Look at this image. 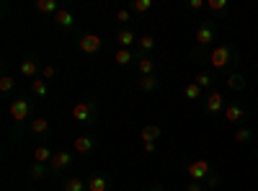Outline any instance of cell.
I'll use <instances>...</instances> for the list:
<instances>
[{
  "label": "cell",
  "instance_id": "cell-11",
  "mask_svg": "<svg viewBox=\"0 0 258 191\" xmlns=\"http://www.w3.org/2000/svg\"><path fill=\"white\" fill-rule=\"evenodd\" d=\"M36 73H41V65H39L36 57H24V59H21V75L36 80Z\"/></svg>",
  "mask_w": 258,
  "mask_h": 191
},
{
  "label": "cell",
  "instance_id": "cell-9",
  "mask_svg": "<svg viewBox=\"0 0 258 191\" xmlns=\"http://www.w3.org/2000/svg\"><path fill=\"white\" fill-rule=\"evenodd\" d=\"M70 165H73V153H68V150H57L52 163H49L52 173H62V171H68Z\"/></svg>",
  "mask_w": 258,
  "mask_h": 191
},
{
  "label": "cell",
  "instance_id": "cell-15",
  "mask_svg": "<svg viewBox=\"0 0 258 191\" xmlns=\"http://www.w3.org/2000/svg\"><path fill=\"white\" fill-rule=\"evenodd\" d=\"M160 135H163L160 124H145L142 130H140V140H142V142H158Z\"/></svg>",
  "mask_w": 258,
  "mask_h": 191
},
{
  "label": "cell",
  "instance_id": "cell-20",
  "mask_svg": "<svg viewBox=\"0 0 258 191\" xmlns=\"http://www.w3.org/2000/svg\"><path fill=\"white\" fill-rule=\"evenodd\" d=\"M31 93H34L36 98H47V96H49V86H47V80H41V78L31 80Z\"/></svg>",
  "mask_w": 258,
  "mask_h": 191
},
{
  "label": "cell",
  "instance_id": "cell-21",
  "mask_svg": "<svg viewBox=\"0 0 258 191\" xmlns=\"http://www.w3.org/2000/svg\"><path fill=\"white\" fill-rule=\"evenodd\" d=\"M62 191H88V181H83V178H68L62 183Z\"/></svg>",
  "mask_w": 258,
  "mask_h": 191
},
{
  "label": "cell",
  "instance_id": "cell-25",
  "mask_svg": "<svg viewBox=\"0 0 258 191\" xmlns=\"http://www.w3.org/2000/svg\"><path fill=\"white\" fill-rule=\"evenodd\" d=\"M109 188V176H93L88 181V191H106Z\"/></svg>",
  "mask_w": 258,
  "mask_h": 191
},
{
  "label": "cell",
  "instance_id": "cell-27",
  "mask_svg": "<svg viewBox=\"0 0 258 191\" xmlns=\"http://www.w3.org/2000/svg\"><path fill=\"white\" fill-rule=\"evenodd\" d=\"M137 47H140V52H153L155 49V39L150 36V34H142L137 39Z\"/></svg>",
  "mask_w": 258,
  "mask_h": 191
},
{
  "label": "cell",
  "instance_id": "cell-31",
  "mask_svg": "<svg viewBox=\"0 0 258 191\" xmlns=\"http://www.w3.org/2000/svg\"><path fill=\"white\" fill-rule=\"evenodd\" d=\"M253 140V132L248 130V126H240L238 132H235V142H240V145H245V142H250Z\"/></svg>",
  "mask_w": 258,
  "mask_h": 191
},
{
  "label": "cell",
  "instance_id": "cell-3",
  "mask_svg": "<svg viewBox=\"0 0 258 191\" xmlns=\"http://www.w3.org/2000/svg\"><path fill=\"white\" fill-rule=\"evenodd\" d=\"M96 114H98V103H96L93 98L78 103L75 109H73V116H75V121H80V124H91V121L96 119Z\"/></svg>",
  "mask_w": 258,
  "mask_h": 191
},
{
  "label": "cell",
  "instance_id": "cell-8",
  "mask_svg": "<svg viewBox=\"0 0 258 191\" xmlns=\"http://www.w3.org/2000/svg\"><path fill=\"white\" fill-rule=\"evenodd\" d=\"M11 119L16 121V124H21V121H26L29 116H31V103L29 101H24V98H16L13 103H11Z\"/></svg>",
  "mask_w": 258,
  "mask_h": 191
},
{
  "label": "cell",
  "instance_id": "cell-16",
  "mask_svg": "<svg viewBox=\"0 0 258 191\" xmlns=\"http://www.w3.org/2000/svg\"><path fill=\"white\" fill-rule=\"evenodd\" d=\"M225 83H227L230 91H238V93L248 88V80H245L243 73H227V80H225Z\"/></svg>",
  "mask_w": 258,
  "mask_h": 191
},
{
  "label": "cell",
  "instance_id": "cell-40",
  "mask_svg": "<svg viewBox=\"0 0 258 191\" xmlns=\"http://www.w3.org/2000/svg\"><path fill=\"white\" fill-rule=\"evenodd\" d=\"M255 68H258V62H255Z\"/></svg>",
  "mask_w": 258,
  "mask_h": 191
},
{
  "label": "cell",
  "instance_id": "cell-1",
  "mask_svg": "<svg viewBox=\"0 0 258 191\" xmlns=\"http://www.w3.org/2000/svg\"><path fill=\"white\" fill-rule=\"evenodd\" d=\"M191 57L194 59H207L209 65H212V70H217V73H222V70H230V73H235V68L240 65V49L235 47V44H220V47H214V49H194L191 52Z\"/></svg>",
  "mask_w": 258,
  "mask_h": 191
},
{
  "label": "cell",
  "instance_id": "cell-19",
  "mask_svg": "<svg viewBox=\"0 0 258 191\" xmlns=\"http://www.w3.org/2000/svg\"><path fill=\"white\" fill-rule=\"evenodd\" d=\"M29 132H31V135H47V132H49V121H47V119H41V116L31 119Z\"/></svg>",
  "mask_w": 258,
  "mask_h": 191
},
{
  "label": "cell",
  "instance_id": "cell-24",
  "mask_svg": "<svg viewBox=\"0 0 258 191\" xmlns=\"http://www.w3.org/2000/svg\"><path fill=\"white\" fill-rule=\"evenodd\" d=\"M49 171H52L49 165H41V163H34V165L29 168V178H34V181H41V178H44V176H47Z\"/></svg>",
  "mask_w": 258,
  "mask_h": 191
},
{
  "label": "cell",
  "instance_id": "cell-30",
  "mask_svg": "<svg viewBox=\"0 0 258 191\" xmlns=\"http://www.w3.org/2000/svg\"><path fill=\"white\" fill-rule=\"evenodd\" d=\"M13 88H16V78L13 75H3V78H0V93L8 96Z\"/></svg>",
  "mask_w": 258,
  "mask_h": 191
},
{
  "label": "cell",
  "instance_id": "cell-38",
  "mask_svg": "<svg viewBox=\"0 0 258 191\" xmlns=\"http://www.w3.org/2000/svg\"><path fill=\"white\" fill-rule=\"evenodd\" d=\"M155 145H158V142H142V147H145V153H155Z\"/></svg>",
  "mask_w": 258,
  "mask_h": 191
},
{
  "label": "cell",
  "instance_id": "cell-6",
  "mask_svg": "<svg viewBox=\"0 0 258 191\" xmlns=\"http://www.w3.org/2000/svg\"><path fill=\"white\" fill-rule=\"evenodd\" d=\"M186 173H188V178L191 181H207V176L212 173V165L207 163V160H194V163H188L186 165Z\"/></svg>",
  "mask_w": 258,
  "mask_h": 191
},
{
  "label": "cell",
  "instance_id": "cell-33",
  "mask_svg": "<svg viewBox=\"0 0 258 191\" xmlns=\"http://www.w3.org/2000/svg\"><path fill=\"white\" fill-rule=\"evenodd\" d=\"M57 78V68H52V65H44V68H41V80H54Z\"/></svg>",
  "mask_w": 258,
  "mask_h": 191
},
{
  "label": "cell",
  "instance_id": "cell-12",
  "mask_svg": "<svg viewBox=\"0 0 258 191\" xmlns=\"http://www.w3.org/2000/svg\"><path fill=\"white\" fill-rule=\"evenodd\" d=\"M54 24H57L59 29H64V31L73 29V26H75V16H73V11H70V8H59V11L54 13Z\"/></svg>",
  "mask_w": 258,
  "mask_h": 191
},
{
  "label": "cell",
  "instance_id": "cell-2",
  "mask_svg": "<svg viewBox=\"0 0 258 191\" xmlns=\"http://www.w3.org/2000/svg\"><path fill=\"white\" fill-rule=\"evenodd\" d=\"M217 36H220V24H217V18L202 21V26L197 29V44H199V49L209 47L212 41H217Z\"/></svg>",
  "mask_w": 258,
  "mask_h": 191
},
{
  "label": "cell",
  "instance_id": "cell-5",
  "mask_svg": "<svg viewBox=\"0 0 258 191\" xmlns=\"http://www.w3.org/2000/svg\"><path fill=\"white\" fill-rule=\"evenodd\" d=\"M101 47H103V39L98 34H83L78 39V49L83 54H96V52H101Z\"/></svg>",
  "mask_w": 258,
  "mask_h": 191
},
{
  "label": "cell",
  "instance_id": "cell-35",
  "mask_svg": "<svg viewBox=\"0 0 258 191\" xmlns=\"http://www.w3.org/2000/svg\"><path fill=\"white\" fill-rule=\"evenodd\" d=\"M129 18H132V13H129L126 8H119V11H116V21H121V24H129Z\"/></svg>",
  "mask_w": 258,
  "mask_h": 191
},
{
  "label": "cell",
  "instance_id": "cell-26",
  "mask_svg": "<svg viewBox=\"0 0 258 191\" xmlns=\"http://www.w3.org/2000/svg\"><path fill=\"white\" fill-rule=\"evenodd\" d=\"M36 11L39 13H57L59 11V6H57V0H36Z\"/></svg>",
  "mask_w": 258,
  "mask_h": 191
},
{
  "label": "cell",
  "instance_id": "cell-29",
  "mask_svg": "<svg viewBox=\"0 0 258 191\" xmlns=\"http://www.w3.org/2000/svg\"><path fill=\"white\" fill-rule=\"evenodd\" d=\"M183 96H186V101H199L202 98V88L197 86V83H188V86L183 88Z\"/></svg>",
  "mask_w": 258,
  "mask_h": 191
},
{
  "label": "cell",
  "instance_id": "cell-13",
  "mask_svg": "<svg viewBox=\"0 0 258 191\" xmlns=\"http://www.w3.org/2000/svg\"><path fill=\"white\" fill-rule=\"evenodd\" d=\"M135 65L140 68V78L142 75H155V59L150 57V54H137Z\"/></svg>",
  "mask_w": 258,
  "mask_h": 191
},
{
  "label": "cell",
  "instance_id": "cell-17",
  "mask_svg": "<svg viewBox=\"0 0 258 191\" xmlns=\"http://www.w3.org/2000/svg\"><path fill=\"white\" fill-rule=\"evenodd\" d=\"M93 137L91 135H80V137H75V142H73V147H75V153H80V155H85V153H91L93 150Z\"/></svg>",
  "mask_w": 258,
  "mask_h": 191
},
{
  "label": "cell",
  "instance_id": "cell-10",
  "mask_svg": "<svg viewBox=\"0 0 258 191\" xmlns=\"http://www.w3.org/2000/svg\"><path fill=\"white\" fill-rule=\"evenodd\" d=\"M54 147L49 145V142H44V145H36V150H34V163H41V165H49L52 163V158H54Z\"/></svg>",
  "mask_w": 258,
  "mask_h": 191
},
{
  "label": "cell",
  "instance_id": "cell-18",
  "mask_svg": "<svg viewBox=\"0 0 258 191\" xmlns=\"http://www.w3.org/2000/svg\"><path fill=\"white\" fill-rule=\"evenodd\" d=\"M158 86H160L158 75H142L140 78V91L142 93H153V91H158Z\"/></svg>",
  "mask_w": 258,
  "mask_h": 191
},
{
  "label": "cell",
  "instance_id": "cell-28",
  "mask_svg": "<svg viewBox=\"0 0 258 191\" xmlns=\"http://www.w3.org/2000/svg\"><path fill=\"white\" fill-rule=\"evenodd\" d=\"M194 83L202 88V91H207V88H212V83H214V75L212 73H199L197 78H194Z\"/></svg>",
  "mask_w": 258,
  "mask_h": 191
},
{
  "label": "cell",
  "instance_id": "cell-37",
  "mask_svg": "<svg viewBox=\"0 0 258 191\" xmlns=\"http://www.w3.org/2000/svg\"><path fill=\"white\" fill-rule=\"evenodd\" d=\"M188 8H191V11H202L204 3H202V0H188Z\"/></svg>",
  "mask_w": 258,
  "mask_h": 191
},
{
  "label": "cell",
  "instance_id": "cell-14",
  "mask_svg": "<svg viewBox=\"0 0 258 191\" xmlns=\"http://www.w3.org/2000/svg\"><path fill=\"white\" fill-rule=\"evenodd\" d=\"M137 39H140V36H137L132 29H119V31H116V41H119V47H121V49L135 47V44H137Z\"/></svg>",
  "mask_w": 258,
  "mask_h": 191
},
{
  "label": "cell",
  "instance_id": "cell-23",
  "mask_svg": "<svg viewBox=\"0 0 258 191\" xmlns=\"http://www.w3.org/2000/svg\"><path fill=\"white\" fill-rule=\"evenodd\" d=\"M137 54L140 52H132V49H116V62H119V65H132V62L137 59Z\"/></svg>",
  "mask_w": 258,
  "mask_h": 191
},
{
  "label": "cell",
  "instance_id": "cell-34",
  "mask_svg": "<svg viewBox=\"0 0 258 191\" xmlns=\"http://www.w3.org/2000/svg\"><path fill=\"white\" fill-rule=\"evenodd\" d=\"M220 181H222V178H220V173H214V171H212V173L207 176L204 186H207V188H217V186H220Z\"/></svg>",
  "mask_w": 258,
  "mask_h": 191
},
{
  "label": "cell",
  "instance_id": "cell-39",
  "mask_svg": "<svg viewBox=\"0 0 258 191\" xmlns=\"http://www.w3.org/2000/svg\"><path fill=\"white\" fill-rule=\"evenodd\" d=\"M147 191H165L163 186H153V188H147Z\"/></svg>",
  "mask_w": 258,
  "mask_h": 191
},
{
  "label": "cell",
  "instance_id": "cell-32",
  "mask_svg": "<svg viewBox=\"0 0 258 191\" xmlns=\"http://www.w3.org/2000/svg\"><path fill=\"white\" fill-rule=\"evenodd\" d=\"M150 8H153V0H135V3H132L135 13H147Z\"/></svg>",
  "mask_w": 258,
  "mask_h": 191
},
{
  "label": "cell",
  "instance_id": "cell-22",
  "mask_svg": "<svg viewBox=\"0 0 258 191\" xmlns=\"http://www.w3.org/2000/svg\"><path fill=\"white\" fill-rule=\"evenodd\" d=\"M207 8L214 11V13H220L222 18H227V13H230V3H227V0H209Z\"/></svg>",
  "mask_w": 258,
  "mask_h": 191
},
{
  "label": "cell",
  "instance_id": "cell-36",
  "mask_svg": "<svg viewBox=\"0 0 258 191\" xmlns=\"http://www.w3.org/2000/svg\"><path fill=\"white\" fill-rule=\"evenodd\" d=\"M186 191H207V186L202 181H188L186 183Z\"/></svg>",
  "mask_w": 258,
  "mask_h": 191
},
{
  "label": "cell",
  "instance_id": "cell-7",
  "mask_svg": "<svg viewBox=\"0 0 258 191\" xmlns=\"http://www.w3.org/2000/svg\"><path fill=\"white\" fill-rule=\"evenodd\" d=\"M225 119L230 121V124H243L245 126V121H248V109L243 103H227L225 106Z\"/></svg>",
  "mask_w": 258,
  "mask_h": 191
},
{
  "label": "cell",
  "instance_id": "cell-4",
  "mask_svg": "<svg viewBox=\"0 0 258 191\" xmlns=\"http://www.w3.org/2000/svg\"><path fill=\"white\" fill-rule=\"evenodd\" d=\"M202 103H204V111H207L209 116H220V114H225V106H227L220 91L207 93V96L202 98Z\"/></svg>",
  "mask_w": 258,
  "mask_h": 191
}]
</instances>
